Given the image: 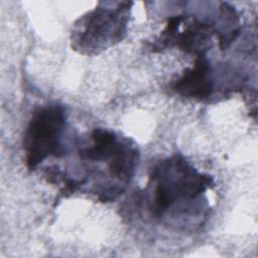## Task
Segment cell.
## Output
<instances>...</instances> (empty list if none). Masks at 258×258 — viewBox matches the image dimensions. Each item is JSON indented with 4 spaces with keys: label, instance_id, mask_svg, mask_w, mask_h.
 <instances>
[{
    "label": "cell",
    "instance_id": "1",
    "mask_svg": "<svg viewBox=\"0 0 258 258\" xmlns=\"http://www.w3.org/2000/svg\"><path fill=\"white\" fill-rule=\"evenodd\" d=\"M212 184L211 175L200 172L180 154L160 160L149 174L151 212L160 218L175 205L195 201Z\"/></svg>",
    "mask_w": 258,
    "mask_h": 258
},
{
    "label": "cell",
    "instance_id": "2",
    "mask_svg": "<svg viewBox=\"0 0 258 258\" xmlns=\"http://www.w3.org/2000/svg\"><path fill=\"white\" fill-rule=\"evenodd\" d=\"M132 2H100L96 8L76 20L71 32L72 48L95 55L122 41L127 33Z\"/></svg>",
    "mask_w": 258,
    "mask_h": 258
},
{
    "label": "cell",
    "instance_id": "3",
    "mask_svg": "<svg viewBox=\"0 0 258 258\" xmlns=\"http://www.w3.org/2000/svg\"><path fill=\"white\" fill-rule=\"evenodd\" d=\"M67 117L66 108L57 103L46 104L33 111L22 142L28 169H35L47 157L64 155Z\"/></svg>",
    "mask_w": 258,
    "mask_h": 258
},
{
    "label": "cell",
    "instance_id": "4",
    "mask_svg": "<svg viewBox=\"0 0 258 258\" xmlns=\"http://www.w3.org/2000/svg\"><path fill=\"white\" fill-rule=\"evenodd\" d=\"M181 19L182 15H176L167 20L164 30L151 45L152 51L177 46L187 53H195L199 56L205 55L207 50L211 49L213 46L212 35L215 31L213 26L185 15L183 28L179 31Z\"/></svg>",
    "mask_w": 258,
    "mask_h": 258
},
{
    "label": "cell",
    "instance_id": "5",
    "mask_svg": "<svg viewBox=\"0 0 258 258\" xmlns=\"http://www.w3.org/2000/svg\"><path fill=\"white\" fill-rule=\"evenodd\" d=\"M213 89L212 67L206 54L197 56L194 66L184 70L172 86V90L178 95L198 101L208 99L212 95Z\"/></svg>",
    "mask_w": 258,
    "mask_h": 258
}]
</instances>
